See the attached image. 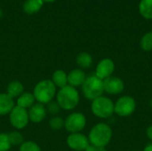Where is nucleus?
I'll return each mask as SVG.
<instances>
[{"label":"nucleus","mask_w":152,"mask_h":151,"mask_svg":"<svg viewBox=\"0 0 152 151\" xmlns=\"http://www.w3.org/2000/svg\"><path fill=\"white\" fill-rule=\"evenodd\" d=\"M112 130L105 123H99L92 127L89 132V142L98 148H105L111 141Z\"/></svg>","instance_id":"f257e3e1"},{"label":"nucleus","mask_w":152,"mask_h":151,"mask_svg":"<svg viewBox=\"0 0 152 151\" xmlns=\"http://www.w3.org/2000/svg\"><path fill=\"white\" fill-rule=\"evenodd\" d=\"M79 93L75 87L66 85L61 88L56 95V101L64 110L74 109L79 103Z\"/></svg>","instance_id":"f03ea898"},{"label":"nucleus","mask_w":152,"mask_h":151,"mask_svg":"<svg viewBox=\"0 0 152 151\" xmlns=\"http://www.w3.org/2000/svg\"><path fill=\"white\" fill-rule=\"evenodd\" d=\"M56 93V86L52 82V80L45 79L38 82L34 90L33 95L36 101L41 104H47L53 101Z\"/></svg>","instance_id":"7ed1b4c3"},{"label":"nucleus","mask_w":152,"mask_h":151,"mask_svg":"<svg viewBox=\"0 0 152 151\" xmlns=\"http://www.w3.org/2000/svg\"><path fill=\"white\" fill-rule=\"evenodd\" d=\"M81 87L83 95L90 101H94L96 98L102 96L104 92L103 80L100 79L95 75L86 77Z\"/></svg>","instance_id":"20e7f679"},{"label":"nucleus","mask_w":152,"mask_h":151,"mask_svg":"<svg viewBox=\"0 0 152 151\" xmlns=\"http://www.w3.org/2000/svg\"><path fill=\"white\" fill-rule=\"evenodd\" d=\"M91 109L93 114L99 118H109L114 113L113 101L105 96H101L92 101Z\"/></svg>","instance_id":"39448f33"},{"label":"nucleus","mask_w":152,"mask_h":151,"mask_svg":"<svg viewBox=\"0 0 152 151\" xmlns=\"http://www.w3.org/2000/svg\"><path fill=\"white\" fill-rule=\"evenodd\" d=\"M135 109V100L128 95L120 97L116 101V103H114V112L121 117H126L131 116L134 112Z\"/></svg>","instance_id":"423d86ee"},{"label":"nucleus","mask_w":152,"mask_h":151,"mask_svg":"<svg viewBox=\"0 0 152 151\" xmlns=\"http://www.w3.org/2000/svg\"><path fill=\"white\" fill-rule=\"evenodd\" d=\"M86 125V118L80 112H74L64 120V127L70 133L81 132Z\"/></svg>","instance_id":"0eeeda50"},{"label":"nucleus","mask_w":152,"mask_h":151,"mask_svg":"<svg viewBox=\"0 0 152 151\" xmlns=\"http://www.w3.org/2000/svg\"><path fill=\"white\" fill-rule=\"evenodd\" d=\"M9 119L11 125L16 129H23L25 128L29 121L28 112L27 109L14 106L12 111L9 114Z\"/></svg>","instance_id":"6e6552de"},{"label":"nucleus","mask_w":152,"mask_h":151,"mask_svg":"<svg viewBox=\"0 0 152 151\" xmlns=\"http://www.w3.org/2000/svg\"><path fill=\"white\" fill-rule=\"evenodd\" d=\"M67 144L73 150L83 151L86 150V149L89 146L90 142L86 135L80 133H70L68 136Z\"/></svg>","instance_id":"1a4fd4ad"},{"label":"nucleus","mask_w":152,"mask_h":151,"mask_svg":"<svg viewBox=\"0 0 152 151\" xmlns=\"http://www.w3.org/2000/svg\"><path fill=\"white\" fill-rule=\"evenodd\" d=\"M104 92L110 95H117L121 93L125 89V83L118 77H110L103 80Z\"/></svg>","instance_id":"9d476101"},{"label":"nucleus","mask_w":152,"mask_h":151,"mask_svg":"<svg viewBox=\"0 0 152 151\" xmlns=\"http://www.w3.org/2000/svg\"><path fill=\"white\" fill-rule=\"evenodd\" d=\"M114 71H115L114 61L109 58H105L100 61L99 63L97 64L95 69V76L98 77L100 79L104 80L111 77Z\"/></svg>","instance_id":"9b49d317"},{"label":"nucleus","mask_w":152,"mask_h":151,"mask_svg":"<svg viewBox=\"0 0 152 151\" xmlns=\"http://www.w3.org/2000/svg\"><path fill=\"white\" fill-rule=\"evenodd\" d=\"M28 117H29V120L33 123H41L46 117V109L44 107L43 104L41 103H36L34 104L30 109L28 111Z\"/></svg>","instance_id":"f8f14e48"},{"label":"nucleus","mask_w":152,"mask_h":151,"mask_svg":"<svg viewBox=\"0 0 152 151\" xmlns=\"http://www.w3.org/2000/svg\"><path fill=\"white\" fill-rule=\"evenodd\" d=\"M86 73L82 69H75L68 74V85L75 88L82 86V85L86 81Z\"/></svg>","instance_id":"ddd939ff"},{"label":"nucleus","mask_w":152,"mask_h":151,"mask_svg":"<svg viewBox=\"0 0 152 151\" xmlns=\"http://www.w3.org/2000/svg\"><path fill=\"white\" fill-rule=\"evenodd\" d=\"M14 106V101L10 95L6 93H0V116L10 114Z\"/></svg>","instance_id":"4468645a"},{"label":"nucleus","mask_w":152,"mask_h":151,"mask_svg":"<svg viewBox=\"0 0 152 151\" xmlns=\"http://www.w3.org/2000/svg\"><path fill=\"white\" fill-rule=\"evenodd\" d=\"M35 97L33 95V93H23L21 95H20L17 99L16 101V106L23 108L25 109H30L34 103H35Z\"/></svg>","instance_id":"2eb2a0df"},{"label":"nucleus","mask_w":152,"mask_h":151,"mask_svg":"<svg viewBox=\"0 0 152 151\" xmlns=\"http://www.w3.org/2000/svg\"><path fill=\"white\" fill-rule=\"evenodd\" d=\"M52 82L54 84L56 87L63 88L68 85V75L62 69H57L53 74Z\"/></svg>","instance_id":"dca6fc26"},{"label":"nucleus","mask_w":152,"mask_h":151,"mask_svg":"<svg viewBox=\"0 0 152 151\" xmlns=\"http://www.w3.org/2000/svg\"><path fill=\"white\" fill-rule=\"evenodd\" d=\"M43 4V0H26L23 4V10L28 14H33L42 8Z\"/></svg>","instance_id":"f3484780"},{"label":"nucleus","mask_w":152,"mask_h":151,"mask_svg":"<svg viewBox=\"0 0 152 151\" xmlns=\"http://www.w3.org/2000/svg\"><path fill=\"white\" fill-rule=\"evenodd\" d=\"M23 85L19 81H12L7 86V94L10 95L12 99L18 98L23 93Z\"/></svg>","instance_id":"a211bd4d"},{"label":"nucleus","mask_w":152,"mask_h":151,"mask_svg":"<svg viewBox=\"0 0 152 151\" xmlns=\"http://www.w3.org/2000/svg\"><path fill=\"white\" fill-rule=\"evenodd\" d=\"M77 64L82 69H88L93 65V57L88 53L83 52L77 54L76 58Z\"/></svg>","instance_id":"6ab92c4d"},{"label":"nucleus","mask_w":152,"mask_h":151,"mask_svg":"<svg viewBox=\"0 0 152 151\" xmlns=\"http://www.w3.org/2000/svg\"><path fill=\"white\" fill-rule=\"evenodd\" d=\"M139 10L144 18L152 19V0H142L139 4Z\"/></svg>","instance_id":"aec40b11"},{"label":"nucleus","mask_w":152,"mask_h":151,"mask_svg":"<svg viewBox=\"0 0 152 151\" xmlns=\"http://www.w3.org/2000/svg\"><path fill=\"white\" fill-rule=\"evenodd\" d=\"M8 139H9V142H10L12 146H19V145L20 146L24 142V139H23L22 134L17 131L11 132L8 134Z\"/></svg>","instance_id":"412c9836"},{"label":"nucleus","mask_w":152,"mask_h":151,"mask_svg":"<svg viewBox=\"0 0 152 151\" xmlns=\"http://www.w3.org/2000/svg\"><path fill=\"white\" fill-rule=\"evenodd\" d=\"M141 47L145 52H151L152 51V30L151 32L145 34L140 42Z\"/></svg>","instance_id":"4be33fe9"},{"label":"nucleus","mask_w":152,"mask_h":151,"mask_svg":"<svg viewBox=\"0 0 152 151\" xmlns=\"http://www.w3.org/2000/svg\"><path fill=\"white\" fill-rule=\"evenodd\" d=\"M49 125L53 130L59 131L64 126V120L61 117H53L50 119Z\"/></svg>","instance_id":"5701e85b"},{"label":"nucleus","mask_w":152,"mask_h":151,"mask_svg":"<svg viewBox=\"0 0 152 151\" xmlns=\"http://www.w3.org/2000/svg\"><path fill=\"white\" fill-rule=\"evenodd\" d=\"M20 151H41L40 147L34 142H24L20 146Z\"/></svg>","instance_id":"b1692460"},{"label":"nucleus","mask_w":152,"mask_h":151,"mask_svg":"<svg viewBox=\"0 0 152 151\" xmlns=\"http://www.w3.org/2000/svg\"><path fill=\"white\" fill-rule=\"evenodd\" d=\"M12 145L8 139V134L0 133V151H8Z\"/></svg>","instance_id":"393cba45"},{"label":"nucleus","mask_w":152,"mask_h":151,"mask_svg":"<svg viewBox=\"0 0 152 151\" xmlns=\"http://www.w3.org/2000/svg\"><path fill=\"white\" fill-rule=\"evenodd\" d=\"M61 110V107L58 104L57 101H50L49 103H47V107H46V111L52 115H56L57 113H59Z\"/></svg>","instance_id":"a878e982"},{"label":"nucleus","mask_w":152,"mask_h":151,"mask_svg":"<svg viewBox=\"0 0 152 151\" xmlns=\"http://www.w3.org/2000/svg\"><path fill=\"white\" fill-rule=\"evenodd\" d=\"M146 135H147V137L152 141V125H150L148 128H147V130H146Z\"/></svg>","instance_id":"bb28decb"},{"label":"nucleus","mask_w":152,"mask_h":151,"mask_svg":"<svg viewBox=\"0 0 152 151\" xmlns=\"http://www.w3.org/2000/svg\"><path fill=\"white\" fill-rule=\"evenodd\" d=\"M143 151H152V143L148 144V145L144 148Z\"/></svg>","instance_id":"cd10ccee"},{"label":"nucleus","mask_w":152,"mask_h":151,"mask_svg":"<svg viewBox=\"0 0 152 151\" xmlns=\"http://www.w3.org/2000/svg\"><path fill=\"white\" fill-rule=\"evenodd\" d=\"M96 151H108L105 148H98L97 147V150H96Z\"/></svg>","instance_id":"c85d7f7f"},{"label":"nucleus","mask_w":152,"mask_h":151,"mask_svg":"<svg viewBox=\"0 0 152 151\" xmlns=\"http://www.w3.org/2000/svg\"><path fill=\"white\" fill-rule=\"evenodd\" d=\"M44 2H53V1H55V0H43Z\"/></svg>","instance_id":"c756f323"},{"label":"nucleus","mask_w":152,"mask_h":151,"mask_svg":"<svg viewBox=\"0 0 152 151\" xmlns=\"http://www.w3.org/2000/svg\"><path fill=\"white\" fill-rule=\"evenodd\" d=\"M150 106H151V108L152 109V99L151 100V101H150Z\"/></svg>","instance_id":"7c9ffc66"},{"label":"nucleus","mask_w":152,"mask_h":151,"mask_svg":"<svg viewBox=\"0 0 152 151\" xmlns=\"http://www.w3.org/2000/svg\"><path fill=\"white\" fill-rule=\"evenodd\" d=\"M2 15H3V12H2V10L0 9V17H2Z\"/></svg>","instance_id":"2f4dec72"},{"label":"nucleus","mask_w":152,"mask_h":151,"mask_svg":"<svg viewBox=\"0 0 152 151\" xmlns=\"http://www.w3.org/2000/svg\"><path fill=\"white\" fill-rule=\"evenodd\" d=\"M134 151H137V150H134Z\"/></svg>","instance_id":"473e14b6"}]
</instances>
